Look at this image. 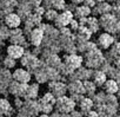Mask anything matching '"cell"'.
<instances>
[{
    "label": "cell",
    "instance_id": "obj_1",
    "mask_svg": "<svg viewBox=\"0 0 120 117\" xmlns=\"http://www.w3.org/2000/svg\"><path fill=\"white\" fill-rule=\"evenodd\" d=\"M24 54V48L20 45H11L7 47V56L12 59H19Z\"/></svg>",
    "mask_w": 120,
    "mask_h": 117
},
{
    "label": "cell",
    "instance_id": "obj_2",
    "mask_svg": "<svg viewBox=\"0 0 120 117\" xmlns=\"http://www.w3.org/2000/svg\"><path fill=\"white\" fill-rule=\"evenodd\" d=\"M5 24L8 28H17L20 25V17L14 13L7 14L5 18Z\"/></svg>",
    "mask_w": 120,
    "mask_h": 117
},
{
    "label": "cell",
    "instance_id": "obj_3",
    "mask_svg": "<svg viewBox=\"0 0 120 117\" xmlns=\"http://www.w3.org/2000/svg\"><path fill=\"white\" fill-rule=\"evenodd\" d=\"M13 77H14V79H15L17 82H20V83H27V82L30 81V78H31V77H30V73H28L27 71L22 70V69L17 70V71L14 72Z\"/></svg>",
    "mask_w": 120,
    "mask_h": 117
},
{
    "label": "cell",
    "instance_id": "obj_4",
    "mask_svg": "<svg viewBox=\"0 0 120 117\" xmlns=\"http://www.w3.org/2000/svg\"><path fill=\"white\" fill-rule=\"evenodd\" d=\"M72 20V14L70 12H66V13H63V14H60L55 21V24L58 26H65L67 25L70 21Z\"/></svg>",
    "mask_w": 120,
    "mask_h": 117
},
{
    "label": "cell",
    "instance_id": "obj_5",
    "mask_svg": "<svg viewBox=\"0 0 120 117\" xmlns=\"http://www.w3.org/2000/svg\"><path fill=\"white\" fill-rule=\"evenodd\" d=\"M112 37L111 36H108V34H101L100 36V38H99V43H100V45L102 46V47H108L111 44H112Z\"/></svg>",
    "mask_w": 120,
    "mask_h": 117
},
{
    "label": "cell",
    "instance_id": "obj_6",
    "mask_svg": "<svg viewBox=\"0 0 120 117\" xmlns=\"http://www.w3.org/2000/svg\"><path fill=\"white\" fill-rule=\"evenodd\" d=\"M41 38H42V33L41 31L39 30H34L32 32V36H31V41L34 44V45H39L40 41H41Z\"/></svg>",
    "mask_w": 120,
    "mask_h": 117
},
{
    "label": "cell",
    "instance_id": "obj_7",
    "mask_svg": "<svg viewBox=\"0 0 120 117\" xmlns=\"http://www.w3.org/2000/svg\"><path fill=\"white\" fill-rule=\"evenodd\" d=\"M105 90L108 92V93H115L118 91V84L114 82V81H108L106 84H105Z\"/></svg>",
    "mask_w": 120,
    "mask_h": 117
},
{
    "label": "cell",
    "instance_id": "obj_8",
    "mask_svg": "<svg viewBox=\"0 0 120 117\" xmlns=\"http://www.w3.org/2000/svg\"><path fill=\"white\" fill-rule=\"evenodd\" d=\"M46 18H47V20H56V18H58V13L55 12V11H53V10H49V11H47V13H46Z\"/></svg>",
    "mask_w": 120,
    "mask_h": 117
},
{
    "label": "cell",
    "instance_id": "obj_9",
    "mask_svg": "<svg viewBox=\"0 0 120 117\" xmlns=\"http://www.w3.org/2000/svg\"><path fill=\"white\" fill-rule=\"evenodd\" d=\"M1 104H3V105H1V106H3V113H4L7 109L11 108V106H10V103H7V101H5V99L1 101Z\"/></svg>",
    "mask_w": 120,
    "mask_h": 117
},
{
    "label": "cell",
    "instance_id": "obj_10",
    "mask_svg": "<svg viewBox=\"0 0 120 117\" xmlns=\"http://www.w3.org/2000/svg\"><path fill=\"white\" fill-rule=\"evenodd\" d=\"M5 64H6V66H7V68H12V66H14V59H12L11 62L6 61V62H5Z\"/></svg>",
    "mask_w": 120,
    "mask_h": 117
},
{
    "label": "cell",
    "instance_id": "obj_11",
    "mask_svg": "<svg viewBox=\"0 0 120 117\" xmlns=\"http://www.w3.org/2000/svg\"><path fill=\"white\" fill-rule=\"evenodd\" d=\"M85 4H87L90 6H93L95 4V1H94V0H85Z\"/></svg>",
    "mask_w": 120,
    "mask_h": 117
},
{
    "label": "cell",
    "instance_id": "obj_12",
    "mask_svg": "<svg viewBox=\"0 0 120 117\" xmlns=\"http://www.w3.org/2000/svg\"><path fill=\"white\" fill-rule=\"evenodd\" d=\"M87 117H99V116H98V113H97V112H93V111H91V112H88Z\"/></svg>",
    "mask_w": 120,
    "mask_h": 117
},
{
    "label": "cell",
    "instance_id": "obj_13",
    "mask_svg": "<svg viewBox=\"0 0 120 117\" xmlns=\"http://www.w3.org/2000/svg\"><path fill=\"white\" fill-rule=\"evenodd\" d=\"M38 117H49V116H48L47 113H41V115H40V116H38Z\"/></svg>",
    "mask_w": 120,
    "mask_h": 117
},
{
    "label": "cell",
    "instance_id": "obj_14",
    "mask_svg": "<svg viewBox=\"0 0 120 117\" xmlns=\"http://www.w3.org/2000/svg\"><path fill=\"white\" fill-rule=\"evenodd\" d=\"M94 1H97V3H102V1H105V0H94Z\"/></svg>",
    "mask_w": 120,
    "mask_h": 117
}]
</instances>
